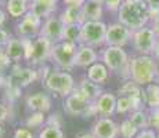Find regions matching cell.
<instances>
[{
	"mask_svg": "<svg viewBox=\"0 0 159 138\" xmlns=\"http://www.w3.org/2000/svg\"><path fill=\"white\" fill-rule=\"evenodd\" d=\"M118 20L130 30H139L151 21V8L145 0H125L118 11Z\"/></svg>",
	"mask_w": 159,
	"mask_h": 138,
	"instance_id": "cell-1",
	"label": "cell"
},
{
	"mask_svg": "<svg viewBox=\"0 0 159 138\" xmlns=\"http://www.w3.org/2000/svg\"><path fill=\"white\" fill-rule=\"evenodd\" d=\"M130 79L140 86L159 83V68L152 55H137L130 60Z\"/></svg>",
	"mask_w": 159,
	"mask_h": 138,
	"instance_id": "cell-2",
	"label": "cell"
},
{
	"mask_svg": "<svg viewBox=\"0 0 159 138\" xmlns=\"http://www.w3.org/2000/svg\"><path fill=\"white\" fill-rule=\"evenodd\" d=\"M100 60L111 72L118 73L126 80L130 79V58L123 47L107 46L100 53Z\"/></svg>",
	"mask_w": 159,
	"mask_h": 138,
	"instance_id": "cell-3",
	"label": "cell"
},
{
	"mask_svg": "<svg viewBox=\"0 0 159 138\" xmlns=\"http://www.w3.org/2000/svg\"><path fill=\"white\" fill-rule=\"evenodd\" d=\"M43 82H44L46 90L57 94V96L62 98L72 94L76 88V83L73 76L62 69H54L51 72H48L47 78Z\"/></svg>",
	"mask_w": 159,
	"mask_h": 138,
	"instance_id": "cell-4",
	"label": "cell"
},
{
	"mask_svg": "<svg viewBox=\"0 0 159 138\" xmlns=\"http://www.w3.org/2000/svg\"><path fill=\"white\" fill-rule=\"evenodd\" d=\"M25 40L26 54L25 61L32 65H43L44 62L50 61L53 42H50L44 36H38L35 39H24Z\"/></svg>",
	"mask_w": 159,
	"mask_h": 138,
	"instance_id": "cell-5",
	"label": "cell"
},
{
	"mask_svg": "<svg viewBox=\"0 0 159 138\" xmlns=\"http://www.w3.org/2000/svg\"><path fill=\"white\" fill-rule=\"evenodd\" d=\"M78 46L71 42H58L53 44L50 55V62L54 64L58 69L69 70L75 68V58L78 53Z\"/></svg>",
	"mask_w": 159,
	"mask_h": 138,
	"instance_id": "cell-6",
	"label": "cell"
},
{
	"mask_svg": "<svg viewBox=\"0 0 159 138\" xmlns=\"http://www.w3.org/2000/svg\"><path fill=\"white\" fill-rule=\"evenodd\" d=\"M64 110L66 115L73 118H91L96 116V106L94 102L86 100L78 91H73L68 97L64 98Z\"/></svg>",
	"mask_w": 159,
	"mask_h": 138,
	"instance_id": "cell-7",
	"label": "cell"
},
{
	"mask_svg": "<svg viewBox=\"0 0 159 138\" xmlns=\"http://www.w3.org/2000/svg\"><path fill=\"white\" fill-rule=\"evenodd\" d=\"M107 25L102 21H86L82 24L80 44H86L90 47L98 48L105 46Z\"/></svg>",
	"mask_w": 159,
	"mask_h": 138,
	"instance_id": "cell-8",
	"label": "cell"
},
{
	"mask_svg": "<svg viewBox=\"0 0 159 138\" xmlns=\"http://www.w3.org/2000/svg\"><path fill=\"white\" fill-rule=\"evenodd\" d=\"M134 50L140 55H152L155 53V47L158 43V36L155 35L151 26H144L133 32L131 38Z\"/></svg>",
	"mask_w": 159,
	"mask_h": 138,
	"instance_id": "cell-9",
	"label": "cell"
},
{
	"mask_svg": "<svg viewBox=\"0 0 159 138\" xmlns=\"http://www.w3.org/2000/svg\"><path fill=\"white\" fill-rule=\"evenodd\" d=\"M42 25L43 20L29 10L15 25V35L20 39H35L40 36Z\"/></svg>",
	"mask_w": 159,
	"mask_h": 138,
	"instance_id": "cell-10",
	"label": "cell"
},
{
	"mask_svg": "<svg viewBox=\"0 0 159 138\" xmlns=\"http://www.w3.org/2000/svg\"><path fill=\"white\" fill-rule=\"evenodd\" d=\"M133 38V30L125 26L120 22L109 24L107 28L105 46H115V47H125L129 44Z\"/></svg>",
	"mask_w": 159,
	"mask_h": 138,
	"instance_id": "cell-11",
	"label": "cell"
},
{
	"mask_svg": "<svg viewBox=\"0 0 159 138\" xmlns=\"http://www.w3.org/2000/svg\"><path fill=\"white\" fill-rule=\"evenodd\" d=\"M64 28L65 24L62 22L60 15H50V17L44 18L43 20V25H42L40 30V36L47 38L50 42H53L54 44L58 42H62V36H64Z\"/></svg>",
	"mask_w": 159,
	"mask_h": 138,
	"instance_id": "cell-12",
	"label": "cell"
},
{
	"mask_svg": "<svg viewBox=\"0 0 159 138\" xmlns=\"http://www.w3.org/2000/svg\"><path fill=\"white\" fill-rule=\"evenodd\" d=\"M40 78L39 70L29 68V66H14L10 75V83L18 88H25L29 84L35 83Z\"/></svg>",
	"mask_w": 159,
	"mask_h": 138,
	"instance_id": "cell-13",
	"label": "cell"
},
{
	"mask_svg": "<svg viewBox=\"0 0 159 138\" xmlns=\"http://www.w3.org/2000/svg\"><path fill=\"white\" fill-rule=\"evenodd\" d=\"M91 133L97 138H118L119 126L111 118H98L94 122Z\"/></svg>",
	"mask_w": 159,
	"mask_h": 138,
	"instance_id": "cell-14",
	"label": "cell"
},
{
	"mask_svg": "<svg viewBox=\"0 0 159 138\" xmlns=\"http://www.w3.org/2000/svg\"><path fill=\"white\" fill-rule=\"evenodd\" d=\"M25 104L26 108L32 112H50L51 106H53V100L48 96L47 93H43V91H38V93L29 94L28 97L25 98Z\"/></svg>",
	"mask_w": 159,
	"mask_h": 138,
	"instance_id": "cell-15",
	"label": "cell"
},
{
	"mask_svg": "<svg viewBox=\"0 0 159 138\" xmlns=\"http://www.w3.org/2000/svg\"><path fill=\"white\" fill-rule=\"evenodd\" d=\"M116 101L118 98L114 93L104 91L98 97V100L94 102L96 115H98L100 118H111L114 113H116Z\"/></svg>",
	"mask_w": 159,
	"mask_h": 138,
	"instance_id": "cell-16",
	"label": "cell"
},
{
	"mask_svg": "<svg viewBox=\"0 0 159 138\" xmlns=\"http://www.w3.org/2000/svg\"><path fill=\"white\" fill-rule=\"evenodd\" d=\"M100 58V54L94 47L86 44H79L78 46V53L75 58V68H89L93 64H96Z\"/></svg>",
	"mask_w": 159,
	"mask_h": 138,
	"instance_id": "cell-17",
	"label": "cell"
},
{
	"mask_svg": "<svg viewBox=\"0 0 159 138\" xmlns=\"http://www.w3.org/2000/svg\"><path fill=\"white\" fill-rule=\"evenodd\" d=\"M4 51L10 62L20 64L21 61H25V54H26V47H25V40L20 38H11L4 46Z\"/></svg>",
	"mask_w": 159,
	"mask_h": 138,
	"instance_id": "cell-18",
	"label": "cell"
},
{
	"mask_svg": "<svg viewBox=\"0 0 159 138\" xmlns=\"http://www.w3.org/2000/svg\"><path fill=\"white\" fill-rule=\"evenodd\" d=\"M76 91H78L79 94H82L86 100L91 101V102H96L97 100H98V97L101 96L104 91L101 90V86L97 84V83L89 80V79L84 76V78H82L79 83H76Z\"/></svg>",
	"mask_w": 159,
	"mask_h": 138,
	"instance_id": "cell-19",
	"label": "cell"
},
{
	"mask_svg": "<svg viewBox=\"0 0 159 138\" xmlns=\"http://www.w3.org/2000/svg\"><path fill=\"white\" fill-rule=\"evenodd\" d=\"M60 0H32L30 2V11L40 17L42 20L50 17L57 11Z\"/></svg>",
	"mask_w": 159,
	"mask_h": 138,
	"instance_id": "cell-20",
	"label": "cell"
},
{
	"mask_svg": "<svg viewBox=\"0 0 159 138\" xmlns=\"http://www.w3.org/2000/svg\"><path fill=\"white\" fill-rule=\"evenodd\" d=\"M65 25H82L84 22V15L82 6H66L60 14Z\"/></svg>",
	"mask_w": 159,
	"mask_h": 138,
	"instance_id": "cell-21",
	"label": "cell"
},
{
	"mask_svg": "<svg viewBox=\"0 0 159 138\" xmlns=\"http://www.w3.org/2000/svg\"><path fill=\"white\" fill-rule=\"evenodd\" d=\"M86 78L89 80L97 83V84H105L109 79V69L101 62V61H97L96 64H93L91 66L87 68L86 72Z\"/></svg>",
	"mask_w": 159,
	"mask_h": 138,
	"instance_id": "cell-22",
	"label": "cell"
},
{
	"mask_svg": "<svg viewBox=\"0 0 159 138\" xmlns=\"http://www.w3.org/2000/svg\"><path fill=\"white\" fill-rule=\"evenodd\" d=\"M4 6L6 11L11 18H22L30 10L29 0H7Z\"/></svg>",
	"mask_w": 159,
	"mask_h": 138,
	"instance_id": "cell-23",
	"label": "cell"
},
{
	"mask_svg": "<svg viewBox=\"0 0 159 138\" xmlns=\"http://www.w3.org/2000/svg\"><path fill=\"white\" fill-rule=\"evenodd\" d=\"M83 15H84V22L86 21H101L104 14V6L94 3L91 0H87L83 6Z\"/></svg>",
	"mask_w": 159,
	"mask_h": 138,
	"instance_id": "cell-24",
	"label": "cell"
},
{
	"mask_svg": "<svg viewBox=\"0 0 159 138\" xmlns=\"http://www.w3.org/2000/svg\"><path fill=\"white\" fill-rule=\"evenodd\" d=\"M119 94L129 98H144V91H141V86L137 84L131 79L126 80L122 84V87H119Z\"/></svg>",
	"mask_w": 159,
	"mask_h": 138,
	"instance_id": "cell-25",
	"label": "cell"
},
{
	"mask_svg": "<svg viewBox=\"0 0 159 138\" xmlns=\"http://www.w3.org/2000/svg\"><path fill=\"white\" fill-rule=\"evenodd\" d=\"M144 102L151 109L159 108V84L158 83H152L148 84L144 90Z\"/></svg>",
	"mask_w": 159,
	"mask_h": 138,
	"instance_id": "cell-26",
	"label": "cell"
},
{
	"mask_svg": "<svg viewBox=\"0 0 159 138\" xmlns=\"http://www.w3.org/2000/svg\"><path fill=\"white\" fill-rule=\"evenodd\" d=\"M47 122V116L44 112H30L25 119V127L28 128H42Z\"/></svg>",
	"mask_w": 159,
	"mask_h": 138,
	"instance_id": "cell-27",
	"label": "cell"
},
{
	"mask_svg": "<svg viewBox=\"0 0 159 138\" xmlns=\"http://www.w3.org/2000/svg\"><path fill=\"white\" fill-rule=\"evenodd\" d=\"M80 33H82V25H65L62 40L75 43V44H80Z\"/></svg>",
	"mask_w": 159,
	"mask_h": 138,
	"instance_id": "cell-28",
	"label": "cell"
},
{
	"mask_svg": "<svg viewBox=\"0 0 159 138\" xmlns=\"http://www.w3.org/2000/svg\"><path fill=\"white\" fill-rule=\"evenodd\" d=\"M129 119L131 120V123L136 126L139 130H145L147 127H149V119H148V115L144 112L143 109H139V110H133L130 113Z\"/></svg>",
	"mask_w": 159,
	"mask_h": 138,
	"instance_id": "cell-29",
	"label": "cell"
},
{
	"mask_svg": "<svg viewBox=\"0 0 159 138\" xmlns=\"http://www.w3.org/2000/svg\"><path fill=\"white\" fill-rule=\"evenodd\" d=\"M38 138H65V134H64L61 127L44 124L43 127L40 128V131H39Z\"/></svg>",
	"mask_w": 159,
	"mask_h": 138,
	"instance_id": "cell-30",
	"label": "cell"
},
{
	"mask_svg": "<svg viewBox=\"0 0 159 138\" xmlns=\"http://www.w3.org/2000/svg\"><path fill=\"white\" fill-rule=\"evenodd\" d=\"M139 131L140 130L131 123L130 119H125L119 126V134L122 136V138H136Z\"/></svg>",
	"mask_w": 159,
	"mask_h": 138,
	"instance_id": "cell-31",
	"label": "cell"
},
{
	"mask_svg": "<svg viewBox=\"0 0 159 138\" xmlns=\"http://www.w3.org/2000/svg\"><path fill=\"white\" fill-rule=\"evenodd\" d=\"M131 110V102L130 98L126 96H120L116 101V113L119 115H123V113H127Z\"/></svg>",
	"mask_w": 159,
	"mask_h": 138,
	"instance_id": "cell-32",
	"label": "cell"
},
{
	"mask_svg": "<svg viewBox=\"0 0 159 138\" xmlns=\"http://www.w3.org/2000/svg\"><path fill=\"white\" fill-rule=\"evenodd\" d=\"M148 119H149V127H152V130L159 131V108L149 110Z\"/></svg>",
	"mask_w": 159,
	"mask_h": 138,
	"instance_id": "cell-33",
	"label": "cell"
},
{
	"mask_svg": "<svg viewBox=\"0 0 159 138\" xmlns=\"http://www.w3.org/2000/svg\"><path fill=\"white\" fill-rule=\"evenodd\" d=\"M125 0H104V8L109 13H118Z\"/></svg>",
	"mask_w": 159,
	"mask_h": 138,
	"instance_id": "cell-34",
	"label": "cell"
},
{
	"mask_svg": "<svg viewBox=\"0 0 159 138\" xmlns=\"http://www.w3.org/2000/svg\"><path fill=\"white\" fill-rule=\"evenodd\" d=\"M13 138H35L33 137V133L30 131V128L28 127H17L14 130V134H13Z\"/></svg>",
	"mask_w": 159,
	"mask_h": 138,
	"instance_id": "cell-35",
	"label": "cell"
},
{
	"mask_svg": "<svg viewBox=\"0 0 159 138\" xmlns=\"http://www.w3.org/2000/svg\"><path fill=\"white\" fill-rule=\"evenodd\" d=\"M46 124H50V126H56V127H61L62 126V119H61L60 113H53L47 118V122Z\"/></svg>",
	"mask_w": 159,
	"mask_h": 138,
	"instance_id": "cell-36",
	"label": "cell"
},
{
	"mask_svg": "<svg viewBox=\"0 0 159 138\" xmlns=\"http://www.w3.org/2000/svg\"><path fill=\"white\" fill-rule=\"evenodd\" d=\"M8 65H10V60H8L7 55H6L4 46H0V70Z\"/></svg>",
	"mask_w": 159,
	"mask_h": 138,
	"instance_id": "cell-37",
	"label": "cell"
},
{
	"mask_svg": "<svg viewBox=\"0 0 159 138\" xmlns=\"http://www.w3.org/2000/svg\"><path fill=\"white\" fill-rule=\"evenodd\" d=\"M158 134L155 133V130H148V128H145V130H140L139 134L136 136V138H157Z\"/></svg>",
	"mask_w": 159,
	"mask_h": 138,
	"instance_id": "cell-38",
	"label": "cell"
},
{
	"mask_svg": "<svg viewBox=\"0 0 159 138\" xmlns=\"http://www.w3.org/2000/svg\"><path fill=\"white\" fill-rule=\"evenodd\" d=\"M11 39L10 33L7 32L6 29H3V28H0V46H6L7 44V42Z\"/></svg>",
	"mask_w": 159,
	"mask_h": 138,
	"instance_id": "cell-39",
	"label": "cell"
},
{
	"mask_svg": "<svg viewBox=\"0 0 159 138\" xmlns=\"http://www.w3.org/2000/svg\"><path fill=\"white\" fill-rule=\"evenodd\" d=\"M8 119V108L4 104H0V123Z\"/></svg>",
	"mask_w": 159,
	"mask_h": 138,
	"instance_id": "cell-40",
	"label": "cell"
},
{
	"mask_svg": "<svg viewBox=\"0 0 159 138\" xmlns=\"http://www.w3.org/2000/svg\"><path fill=\"white\" fill-rule=\"evenodd\" d=\"M61 2L66 7V6H83L87 0H61Z\"/></svg>",
	"mask_w": 159,
	"mask_h": 138,
	"instance_id": "cell-41",
	"label": "cell"
},
{
	"mask_svg": "<svg viewBox=\"0 0 159 138\" xmlns=\"http://www.w3.org/2000/svg\"><path fill=\"white\" fill-rule=\"evenodd\" d=\"M151 28L154 29V32H155V35L158 36V39H159V15L157 18H154L152 20V25H151Z\"/></svg>",
	"mask_w": 159,
	"mask_h": 138,
	"instance_id": "cell-42",
	"label": "cell"
},
{
	"mask_svg": "<svg viewBox=\"0 0 159 138\" xmlns=\"http://www.w3.org/2000/svg\"><path fill=\"white\" fill-rule=\"evenodd\" d=\"M145 3L152 10H159V0H145Z\"/></svg>",
	"mask_w": 159,
	"mask_h": 138,
	"instance_id": "cell-43",
	"label": "cell"
},
{
	"mask_svg": "<svg viewBox=\"0 0 159 138\" xmlns=\"http://www.w3.org/2000/svg\"><path fill=\"white\" fill-rule=\"evenodd\" d=\"M7 20V11H4L2 7H0V28L3 26V24Z\"/></svg>",
	"mask_w": 159,
	"mask_h": 138,
	"instance_id": "cell-44",
	"label": "cell"
},
{
	"mask_svg": "<svg viewBox=\"0 0 159 138\" xmlns=\"http://www.w3.org/2000/svg\"><path fill=\"white\" fill-rule=\"evenodd\" d=\"M75 138H97L93 133H82V134H78Z\"/></svg>",
	"mask_w": 159,
	"mask_h": 138,
	"instance_id": "cell-45",
	"label": "cell"
},
{
	"mask_svg": "<svg viewBox=\"0 0 159 138\" xmlns=\"http://www.w3.org/2000/svg\"><path fill=\"white\" fill-rule=\"evenodd\" d=\"M154 57H155V60H158V61H159V39H158V43H157V47H155Z\"/></svg>",
	"mask_w": 159,
	"mask_h": 138,
	"instance_id": "cell-46",
	"label": "cell"
},
{
	"mask_svg": "<svg viewBox=\"0 0 159 138\" xmlns=\"http://www.w3.org/2000/svg\"><path fill=\"white\" fill-rule=\"evenodd\" d=\"M3 134H4V128H3V124L0 123V138L3 137Z\"/></svg>",
	"mask_w": 159,
	"mask_h": 138,
	"instance_id": "cell-47",
	"label": "cell"
},
{
	"mask_svg": "<svg viewBox=\"0 0 159 138\" xmlns=\"http://www.w3.org/2000/svg\"><path fill=\"white\" fill-rule=\"evenodd\" d=\"M91 2H94V3H98V4L104 6V0H91Z\"/></svg>",
	"mask_w": 159,
	"mask_h": 138,
	"instance_id": "cell-48",
	"label": "cell"
},
{
	"mask_svg": "<svg viewBox=\"0 0 159 138\" xmlns=\"http://www.w3.org/2000/svg\"><path fill=\"white\" fill-rule=\"evenodd\" d=\"M2 2H3V3H6V2H7V0H2Z\"/></svg>",
	"mask_w": 159,
	"mask_h": 138,
	"instance_id": "cell-49",
	"label": "cell"
},
{
	"mask_svg": "<svg viewBox=\"0 0 159 138\" xmlns=\"http://www.w3.org/2000/svg\"><path fill=\"white\" fill-rule=\"evenodd\" d=\"M3 4V2H2V0H0V6H2Z\"/></svg>",
	"mask_w": 159,
	"mask_h": 138,
	"instance_id": "cell-50",
	"label": "cell"
},
{
	"mask_svg": "<svg viewBox=\"0 0 159 138\" xmlns=\"http://www.w3.org/2000/svg\"><path fill=\"white\" fill-rule=\"evenodd\" d=\"M157 138H159V133H158V136H157Z\"/></svg>",
	"mask_w": 159,
	"mask_h": 138,
	"instance_id": "cell-51",
	"label": "cell"
}]
</instances>
